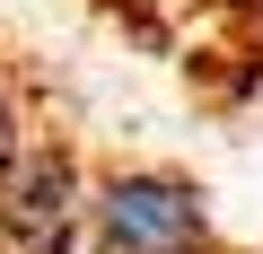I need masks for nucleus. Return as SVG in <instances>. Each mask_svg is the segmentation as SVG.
I'll return each instance as SVG.
<instances>
[{
  "instance_id": "nucleus-1",
  "label": "nucleus",
  "mask_w": 263,
  "mask_h": 254,
  "mask_svg": "<svg viewBox=\"0 0 263 254\" xmlns=\"http://www.w3.org/2000/svg\"><path fill=\"white\" fill-rule=\"evenodd\" d=\"M88 254H219L202 184L176 167H97Z\"/></svg>"
},
{
  "instance_id": "nucleus-2",
  "label": "nucleus",
  "mask_w": 263,
  "mask_h": 254,
  "mask_svg": "<svg viewBox=\"0 0 263 254\" xmlns=\"http://www.w3.org/2000/svg\"><path fill=\"white\" fill-rule=\"evenodd\" d=\"M88 184L97 167L62 132H27L0 167V254H88Z\"/></svg>"
},
{
  "instance_id": "nucleus-3",
  "label": "nucleus",
  "mask_w": 263,
  "mask_h": 254,
  "mask_svg": "<svg viewBox=\"0 0 263 254\" xmlns=\"http://www.w3.org/2000/svg\"><path fill=\"white\" fill-rule=\"evenodd\" d=\"M18 149H27V105H18V79L0 70V167H9Z\"/></svg>"
}]
</instances>
